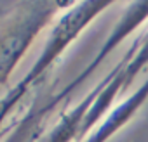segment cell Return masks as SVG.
<instances>
[{
  "mask_svg": "<svg viewBox=\"0 0 148 142\" xmlns=\"http://www.w3.org/2000/svg\"><path fill=\"white\" fill-rule=\"evenodd\" d=\"M148 66V30L132 42L125 55L112 68L110 73L84 95L80 102L70 108L52 130L40 142H80L98 123L117 106L115 101L125 94L139 73ZM125 97V95H124Z\"/></svg>",
  "mask_w": 148,
  "mask_h": 142,
  "instance_id": "cell-1",
  "label": "cell"
},
{
  "mask_svg": "<svg viewBox=\"0 0 148 142\" xmlns=\"http://www.w3.org/2000/svg\"><path fill=\"white\" fill-rule=\"evenodd\" d=\"M110 7H113V2L89 0V2H73L61 12V16L52 24L45 45L37 55L35 62L16 85L5 90L2 99V123L7 121L9 114L28 95V92L35 85H38V82L49 73V69L59 61L64 50L79 38V35Z\"/></svg>",
  "mask_w": 148,
  "mask_h": 142,
  "instance_id": "cell-2",
  "label": "cell"
},
{
  "mask_svg": "<svg viewBox=\"0 0 148 142\" xmlns=\"http://www.w3.org/2000/svg\"><path fill=\"white\" fill-rule=\"evenodd\" d=\"M70 2H2L0 4V83L7 90L9 78L23 61L44 28L56 23V18Z\"/></svg>",
  "mask_w": 148,
  "mask_h": 142,
  "instance_id": "cell-3",
  "label": "cell"
},
{
  "mask_svg": "<svg viewBox=\"0 0 148 142\" xmlns=\"http://www.w3.org/2000/svg\"><path fill=\"white\" fill-rule=\"evenodd\" d=\"M148 21V2H132L127 5L125 12L120 16V19L117 21V24L113 26L112 33L105 38L103 45L99 47L98 54L94 55V59L84 68L82 73H79L68 85H64L58 94H54L52 97H49L44 104H40L38 108H33L25 118H21L16 126H12V132L9 137L4 139V142H33L42 128V123L61 106L64 104L73 94L79 90V87L94 73V71L101 66V62L139 26H143Z\"/></svg>",
  "mask_w": 148,
  "mask_h": 142,
  "instance_id": "cell-4",
  "label": "cell"
},
{
  "mask_svg": "<svg viewBox=\"0 0 148 142\" xmlns=\"http://www.w3.org/2000/svg\"><path fill=\"white\" fill-rule=\"evenodd\" d=\"M148 101V80L143 82L131 95L124 97L99 123L98 126L80 142H108L124 125H127L132 116L141 109V106Z\"/></svg>",
  "mask_w": 148,
  "mask_h": 142,
  "instance_id": "cell-5",
  "label": "cell"
}]
</instances>
